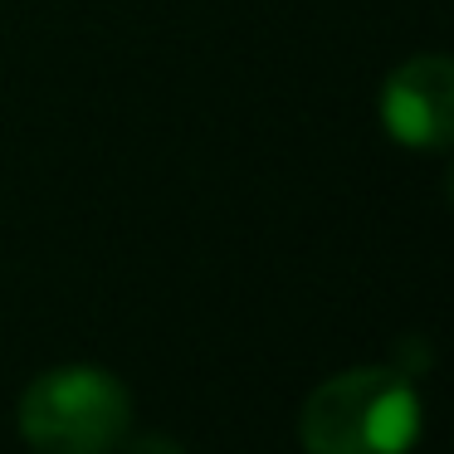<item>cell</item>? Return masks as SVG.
<instances>
[{"label":"cell","mask_w":454,"mask_h":454,"mask_svg":"<svg viewBox=\"0 0 454 454\" xmlns=\"http://www.w3.org/2000/svg\"><path fill=\"white\" fill-rule=\"evenodd\" d=\"M381 122L401 147L440 152L454 137V64L415 54L381 83Z\"/></svg>","instance_id":"obj_3"},{"label":"cell","mask_w":454,"mask_h":454,"mask_svg":"<svg viewBox=\"0 0 454 454\" xmlns=\"http://www.w3.org/2000/svg\"><path fill=\"white\" fill-rule=\"evenodd\" d=\"M15 425L35 454H113L128 440L132 395L103 366H54L25 386Z\"/></svg>","instance_id":"obj_2"},{"label":"cell","mask_w":454,"mask_h":454,"mask_svg":"<svg viewBox=\"0 0 454 454\" xmlns=\"http://www.w3.org/2000/svg\"><path fill=\"white\" fill-rule=\"evenodd\" d=\"M420 391L395 366H352L313 386L298 411L308 454H411L420 440Z\"/></svg>","instance_id":"obj_1"},{"label":"cell","mask_w":454,"mask_h":454,"mask_svg":"<svg viewBox=\"0 0 454 454\" xmlns=\"http://www.w3.org/2000/svg\"><path fill=\"white\" fill-rule=\"evenodd\" d=\"M128 454H186L176 440H167V434H137V440L128 444Z\"/></svg>","instance_id":"obj_4"}]
</instances>
